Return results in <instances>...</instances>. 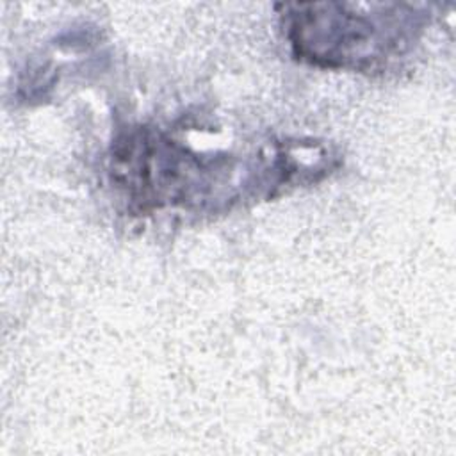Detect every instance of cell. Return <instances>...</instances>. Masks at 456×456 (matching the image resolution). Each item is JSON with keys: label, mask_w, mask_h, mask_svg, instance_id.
<instances>
[{"label": "cell", "mask_w": 456, "mask_h": 456, "mask_svg": "<svg viewBox=\"0 0 456 456\" xmlns=\"http://www.w3.org/2000/svg\"><path fill=\"white\" fill-rule=\"evenodd\" d=\"M294 53L324 68H370L406 43V14L356 12L351 4L285 5Z\"/></svg>", "instance_id": "obj_1"}]
</instances>
